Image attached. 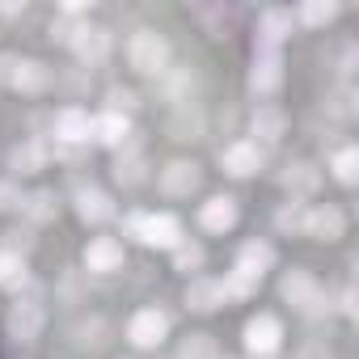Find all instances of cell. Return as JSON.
<instances>
[{
    "instance_id": "cell-10",
    "label": "cell",
    "mask_w": 359,
    "mask_h": 359,
    "mask_svg": "<svg viewBox=\"0 0 359 359\" xmlns=\"http://www.w3.org/2000/svg\"><path fill=\"white\" fill-rule=\"evenodd\" d=\"M279 85H283V55H279V51H254L250 89H254L258 97H271Z\"/></svg>"
},
{
    "instance_id": "cell-2",
    "label": "cell",
    "mask_w": 359,
    "mask_h": 359,
    "mask_svg": "<svg viewBox=\"0 0 359 359\" xmlns=\"http://www.w3.org/2000/svg\"><path fill=\"white\" fill-rule=\"evenodd\" d=\"M127 64L135 68V72H144V76H161L165 68H169V43H165V34H156V30H135L131 39H127Z\"/></svg>"
},
{
    "instance_id": "cell-1",
    "label": "cell",
    "mask_w": 359,
    "mask_h": 359,
    "mask_svg": "<svg viewBox=\"0 0 359 359\" xmlns=\"http://www.w3.org/2000/svg\"><path fill=\"white\" fill-rule=\"evenodd\" d=\"M279 296H283L296 313H304V317L330 313V300H325V292H321V283H317V275H313L309 266H292V271L279 279Z\"/></svg>"
},
{
    "instance_id": "cell-25",
    "label": "cell",
    "mask_w": 359,
    "mask_h": 359,
    "mask_svg": "<svg viewBox=\"0 0 359 359\" xmlns=\"http://www.w3.org/2000/svg\"><path fill=\"white\" fill-rule=\"evenodd\" d=\"M22 212H26L30 224H51L60 216V199H55V191H30L22 199Z\"/></svg>"
},
{
    "instance_id": "cell-37",
    "label": "cell",
    "mask_w": 359,
    "mask_h": 359,
    "mask_svg": "<svg viewBox=\"0 0 359 359\" xmlns=\"http://www.w3.org/2000/svg\"><path fill=\"white\" fill-rule=\"evenodd\" d=\"M22 187L13 182V177H0V212H13V208H22Z\"/></svg>"
},
{
    "instance_id": "cell-24",
    "label": "cell",
    "mask_w": 359,
    "mask_h": 359,
    "mask_svg": "<svg viewBox=\"0 0 359 359\" xmlns=\"http://www.w3.org/2000/svg\"><path fill=\"white\" fill-rule=\"evenodd\" d=\"M220 304H224L220 279H191V287H187V309H195V313H216Z\"/></svg>"
},
{
    "instance_id": "cell-28",
    "label": "cell",
    "mask_w": 359,
    "mask_h": 359,
    "mask_svg": "<svg viewBox=\"0 0 359 359\" xmlns=\"http://www.w3.org/2000/svg\"><path fill=\"white\" fill-rule=\"evenodd\" d=\"M338 13H342V9H338V0H304V5L296 9L300 26H309V30H321V26H330Z\"/></svg>"
},
{
    "instance_id": "cell-29",
    "label": "cell",
    "mask_w": 359,
    "mask_h": 359,
    "mask_svg": "<svg viewBox=\"0 0 359 359\" xmlns=\"http://www.w3.org/2000/svg\"><path fill=\"white\" fill-rule=\"evenodd\" d=\"M258 283H262V279H254V275H245V271L233 266V271L220 279V287H224V304H229V300H250V296L258 292Z\"/></svg>"
},
{
    "instance_id": "cell-7",
    "label": "cell",
    "mask_w": 359,
    "mask_h": 359,
    "mask_svg": "<svg viewBox=\"0 0 359 359\" xmlns=\"http://www.w3.org/2000/svg\"><path fill=\"white\" fill-rule=\"evenodd\" d=\"M279 346H283V325H279V317L258 313V317L245 321V351H254L258 359H266V355H275Z\"/></svg>"
},
{
    "instance_id": "cell-8",
    "label": "cell",
    "mask_w": 359,
    "mask_h": 359,
    "mask_svg": "<svg viewBox=\"0 0 359 359\" xmlns=\"http://www.w3.org/2000/svg\"><path fill=\"white\" fill-rule=\"evenodd\" d=\"M287 34H292V13L287 9H262L258 26H254V51H279Z\"/></svg>"
},
{
    "instance_id": "cell-14",
    "label": "cell",
    "mask_w": 359,
    "mask_h": 359,
    "mask_svg": "<svg viewBox=\"0 0 359 359\" xmlns=\"http://www.w3.org/2000/svg\"><path fill=\"white\" fill-rule=\"evenodd\" d=\"M47 161H51L47 140H22V144H13V152H9V169H13L18 177H22V173H43Z\"/></svg>"
},
{
    "instance_id": "cell-43",
    "label": "cell",
    "mask_w": 359,
    "mask_h": 359,
    "mask_svg": "<svg viewBox=\"0 0 359 359\" xmlns=\"http://www.w3.org/2000/svg\"><path fill=\"white\" fill-rule=\"evenodd\" d=\"M224 359H229V355H224Z\"/></svg>"
},
{
    "instance_id": "cell-11",
    "label": "cell",
    "mask_w": 359,
    "mask_h": 359,
    "mask_svg": "<svg viewBox=\"0 0 359 359\" xmlns=\"http://www.w3.org/2000/svg\"><path fill=\"white\" fill-rule=\"evenodd\" d=\"M55 140H60V144H81V148H89V140H93V114L81 110V106H64V110L55 114Z\"/></svg>"
},
{
    "instance_id": "cell-36",
    "label": "cell",
    "mask_w": 359,
    "mask_h": 359,
    "mask_svg": "<svg viewBox=\"0 0 359 359\" xmlns=\"http://www.w3.org/2000/svg\"><path fill=\"white\" fill-rule=\"evenodd\" d=\"M5 250L26 258V254L34 250V233H30V229H9V233H5Z\"/></svg>"
},
{
    "instance_id": "cell-40",
    "label": "cell",
    "mask_w": 359,
    "mask_h": 359,
    "mask_svg": "<svg viewBox=\"0 0 359 359\" xmlns=\"http://www.w3.org/2000/svg\"><path fill=\"white\" fill-rule=\"evenodd\" d=\"M338 72H342V76H351V72H355V43H346V47H342V64H338Z\"/></svg>"
},
{
    "instance_id": "cell-42",
    "label": "cell",
    "mask_w": 359,
    "mask_h": 359,
    "mask_svg": "<svg viewBox=\"0 0 359 359\" xmlns=\"http://www.w3.org/2000/svg\"><path fill=\"white\" fill-rule=\"evenodd\" d=\"M0 18H22V5H0Z\"/></svg>"
},
{
    "instance_id": "cell-4",
    "label": "cell",
    "mask_w": 359,
    "mask_h": 359,
    "mask_svg": "<svg viewBox=\"0 0 359 359\" xmlns=\"http://www.w3.org/2000/svg\"><path fill=\"white\" fill-rule=\"evenodd\" d=\"M72 51H76V60L85 64V68H97V64H106L110 60V51H114V30L110 26H81L76 30V39H72Z\"/></svg>"
},
{
    "instance_id": "cell-12",
    "label": "cell",
    "mask_w": 359,
    "mask_h": 359,
    "mask_svg": "<svg viewBox=\"0 0 359 359\" xmlns=\"http://www.w3.org/2000/svg\"><path fill=\"white\" fill-rule=\"evenodd\" d=\"M220 165H224V173H233V177H254V173L262 169V148H258L254 140H233V144L220 152Z\"/></svg>"
},
{
    "instance_id": "cell-39",
    "label": "cell",
    "mask_w": 359,
    "mask_h": 359,
    "mask_svg": "<svg viewBox=\"0 0 359 359\" xmlns=\"http://www.w3.org/2000/svg\"><path fill=\"white\" fill-rule=\"evenodd\" d=\"M18 64H22V55H0V85H9L13 81V72H18Z\"/></svg>"
},
{
    "instance_id": "cell-18",
    "label": "cell",
    "mask_w": 359,
    "mask_h": 359,
    "mask_svg": "<svg viewBox=\"0 0 359 359\" xmlns=\"http://www.w3.org/2000/svg\"><path fill=\"white\" fill-rule=\"evenodd\" d=\"M199 224L208 233H229L237 224V199L233 195H212L203 208H199Z\"/></svg>"
},
{
    "instance_id": "cell-3",
    "label": "cell",
    "mask_w": 359,
    "mask_h": 359,
    "mask_svg": "<svg viewBox=\"0 0 359 359\" xmlns=\"http://www.w3.org/2000/svg\"><path fill=\"white\" fill-rule=\"evenodd\" d=\"M135 237H140L144 245H152V250H177V245L187 241V237H182V220L169 216V212H152V216L140 212Z\"/></svg>"
},
{
    "instance_id": "cell-32",
    "label": "cell",
    "mask_w": 359,
    "mask_h": 359,
    "mask_svg": "<svg viewBox=\"0 0 359 359\" xmlns=\"http://www.w3.org/2000/svg\"><path fill=\"white\" fill-rule=\"evenodd\" d=\"M169 135L173 140H199V114H191V106H182L169 118Z\"/></svg>"
},
{
    "instance_id": "cell-15",
    "label": "cell",
    "mask_w": 359,
    "mask_h": 359,
    "mask_svg": "<svg viewBox=\"0 0 359 359\" xmlns=\"http://www.w3.org/2000/svg\"><path fill=\"white\" fill-rule=\"evenodd\" d=\"M76 216L85 224H106V220H114V199L102 187H81L76 191Z\"/></svg>"
},
{
    "instance_id": "cell-31",
    "label": "cell",
    "mask_w": 359,
    "mask_h": 359,
    "mask_svg": "<svg viewBox=\"0 0 359 359\" xmlns=\"http://www.w3.org/2000/svg\"><path fill=\"white\" fill-rule=\"evenodd\" d=\"M330 169H334V177H338V182L342 187H355L359 182V152L346 144V148H338L334 152V161H330Z\"/></svg>"
},
{
    "instance_id": "cell-6",
    "label": "cell",
    "mask_w": 359,
    "mask_h": 359,
    "mask_svg": "<svg viewBox=\"0 0 359 359\" xmlns=\"http://www.w3.org/2000/svg\"><path fill=\"white\" fill-rule=\"evenodd\" d=\"M165 334H169V317H165L161 309H140V313L127 321V342H131V346H140V351L161 346V342H165Z\"/></svg>"
},
{
    "instance_id": "cell-17",
    "label": "cell",
    "mask_w": 359,
    "mask_h": 359,
    "mask_svg": "<svg viewBox=\"0 0 359 359\" xmlns=\"http://www.w3.org/2000/svg\"><path fill=\"white\" fill-rule=\"evenodd\" d=\"M114 182L118 187H140V182H148V161H144V152H140V144H123L118 148V161H114Z\"/></svg>"
},
{
    "instance_id": "cell-30",
    "label": "cell",
    "mask_w": 359,
    "mask_h": 359,
    "mask_svg": "<svg viewBox=\"0 0 359 359\" xmlns=\"http://www.w3.org/2000/svg\"><path fill=\"white\" fill-rule=\"evenodd\" d=\"M177 359H220V346L212 334H187L177 346Z\"/></svg>"
},
{
    "instance_id": "cell-19",
    "label": "cell",
    "mask_w": 359,
    "mask_h": 359,
    "mask_svg": "<svg viewBox=\"0 0 359 359\" xmlns=\"http://www.w3.org/2000/svg\"><path fill=\"white\" fill-rule=\"evenodd\" d=\"M9 85H13L18 93H26V97H39V93L51 89V68H47L43 60H22Z\"/></svg>"
},
{
    "instance_id": "cell-20",
    "label": "cell",
    "mask_w": 359,
    "mask_h": 359,
    "mask_svg": "<svg viewBox=\"0 0 359 359\" xmlns=\"http://www.w3.org/2000/svg\"><path fill=\"white\" fill-rule=\"evenodd\" d=\"M93 140L106 144V148H123V144L131 140V118L118 114V110H102V114L93 118Z\"/></svg>"
},
{
    "instance_id": "cell-13",
    "label": "cell",
    "mask_w": 359,
    "mask_h": 359,
    "mask_svg": "<svg viewBox=\"0 0 359 359\" xmlns=\"http://www.w3.org/2000/svg\"><path fill=\"white\" fill-rule=\"evenodd\" d=\"M346 233V216L334 208V203H321V208H309V233L313 241H342Z\"/></svg>"
},
{
    "instance_id": "cell-23",
    "label": "cell",
    "mask_w": 359,
    "mask_h": 359,
    "mask_svg": "<svg viewBox=\"0 0 359 359\" xmlns=\"http://www.w3.org/2000/svg\"><path fill=\"white\" fill-rule=\"evenodd\" d=\"M283 127H287V114H283L279 106H271V102H258V106H254V114H250V131H254L258 140H279Z\"/></svg>"
},
{
    "instance_id": "cell-9",
    "label": "cell",
    "mask_w": 359,
    "mask_h": 359,
    "mask_svg": "<svg viewBox=\"0 0 359 359\" xmlns=\"http://www.w3.org/2000/svg\"><path fill=\"white\" fill-rule=\"evenodd\" d=\"M199 165L195 161H169L165 169H161V191L169 195V199H191L195 191H199Z\"/></svg>"
},
{
    "instance_id": "cell-41",
    "label": "cell",
    "mask_w": 359,
    "mask_h": 359,
    "mask_svg": "<svg viewBox=\"0 0 359 359\" xmlns=\"http://www.w3.org/2000/svg\"><path fill=\"white\" fill-rule=\"evenodd\" d=\"M338 309H342V313H346V317H351V313H355V287H346V292H342V304H338Z\"/></svg>"
},
{
    "instance_id": "cell-21",
    "label": "cell",
    "mask_w": 359,
    "mask_h": 359,
    "mask_svg": "<svg viewBox=\"0 0 359 359\" xmlns=\"http://www.w3.org/2000/svg\"><path fill=\"white\" fill-rule=\"evenodd\" d=\"M275 266V245H266V241H245L241 250H237V271H245V275H254V279H262L266 271Z\"/></svg>"
},
{
    "instance_id": "cell-33",
    "label": "cell",
    "mask_w": 359,
    "mask_h": 359,
    "mask_svg": "<svg viewBox=\"0 0 359 359\" xmlns=\"http://www.w3.org/2000/svg\"><path fill=\"white\" fill-rule=\"evenodd\" d=\"M203 266V245H195V241H182L173 250V271H182V275H191V271H199Z\"/></svg>"
},
{
    "instance_id": "cell-16",
    "label": "cell",
    "mask_w": 359,
    "mask_h": 359,
    "mask_svg": "<svg viewBox=\"0 0 359 359\" xmlns=\"http://www.w3.org/2000/svg\"><path fill=\"white\" fill-rule=\"evenodd\" d=\"M85 271H97V275H110V271H118L123 266V245L114 241V237H93L89 245H85Z\"/></svg>"
},
{
    "instance_id": "cell-35",
    "label": "cell",
    "mask_w": 359,
    "mask_h": 359,
    "mask_svg": "<svg viewBox=\"0 0 359 359\" xmlns=\"http://www.w3.org/2000/svg\"><path fill=\"white\" fill-rule=\"evenodd\" d=\"M330 114H334V118H351V114H355V89H351V85H342V89L330 97Z\"/></svg>"
},
{
    "instance_id": "cell-26",
    "label": "cell",
    "mask_w": 359,
    "mask_h": 359,
    "mask_svg": "<svg viewBox=\"0 0 359 359\" xmlns=\"http://www.w3.org/2000/svg\"><path fill=\"white\" fill-rule=\"evenodd\" d=\"M30 283V266L22 254H9V250H0V287L5 292H26Z\"/></svg>"
},
{
    "instance_id": "cell-5",
    "label": "cell",
    "mask_w": 359,
    "mask_h": 359,
    "mask_svg": "<svg viewBox=\"0 0 359 359\" xmlns=\"http://www.w3.org/2000/svg\"><path fill=\"white\" fill-rule=\"evenodd\" d=\"M43 325H47L43 304H39V300L18 296V304H13V309H9V317H5V334H9L13 342H34V338L43 334Z\"/></svg>"
},
{
    "instance_id": "cell-34",
    "label": "cell",
    "mask_w": 359,
    "mask_h": 359,
    "mask_svg": "<svg viewBox=\"0 0 359 359\" xmlns=\"http://www.w3.org/2000/svg\"><path fill=\"white\" fill-rule=\"evenodd\" d=\"M85 22H72V18H55L51 22V43H60V47H72V39H76V30H81Z\"/></svg>"
},
{
    "instance_id": "cell-27",
    "label": "cell",
    "mask_w": 359,
    "mask_h": 359,
    "mask_svg": "<svg viewBox=\"0 0 359 359\" xmlns=\"http://www.w3.org/2000/svg\"><path fill=\"white\" fill-rule=\"evenodd\" d=\"M275 229H279L283 237H304V233H309V208L296 203V199H287V203L275 212Z\"/></svg>"
},
{
    "instance_id": "cell-22",
    "label": "cell",
    "mask_w": 359,
    "mask_h": 359,
    "mask_svg": "<svg viewBox=\"0 0 359 359\" xmlns=\"http://www.w3.org/2000/svg\"><path fill=\"white\" fill-rule=\"evenodd\" d=\"M283 187H287L292 199L300 203V199L317 195V187H321V169L309 165V161H296V165H287V173H283Z\"/></svg>"
},
{
    "instance_id": "cell-38",
    "label": "cell",
    "mask_w": 359,
    "mask_h": 359,
    "mask_svg": "<svg viewBox=\"0 0 359 359\" xmlns=\"http://www.w3.org/2000/svg\"><path fill=\"white\" fill-rule=\"evenodd\" d=\"M110 110L131 114V110H135V93H131V89H110Z\"/></svg>"
}]
</instances>
